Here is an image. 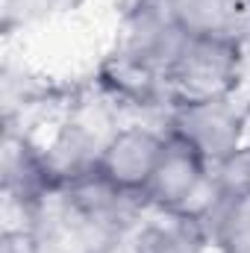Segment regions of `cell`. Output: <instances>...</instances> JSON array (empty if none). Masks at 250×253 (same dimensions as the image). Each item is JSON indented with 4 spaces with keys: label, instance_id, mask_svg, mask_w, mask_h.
Returning <instances> with one entry per match:
<instances>
[{
    "label": "cell",
    "instance_id": "7",
    "mask_svg": "<svg viewBox=\"0 0 250 253\" xmlns=\"http://www.w3.org/2000/svg\"><path fill=\"white\" fill-rule=\"evenodd\" d=\"M162 144L165 132H156L150 126H124L106 144L100 171L124 189L144 191L162 156Z\"/></svg>",
    "mask_w": 250,
    "mask_h": 253
},
{
    "label": "cell",
    "instance_id": "4",
    "mask_svg": "<svg viewBox=\"0 0 250 253\" xmlns=\"http://www.w3.org/2000/svg\"><path fill=\"white\" fill-rule=\"evenodd\" d=\"M97 85L118 109H165V112H171L165 71L141 59L138 53L126 50L124 44H118L103 59L100 71H97Z\"/></svg>",
    "mask_w": 250,
    "mask_h": 253
},
{
    "label": "cell",
    "instance_id": "11",
    "mask_svg": "<svg viewBox=\"0 0 250 253\" xmlns=\"http://www.w3.org/2000/svg\"><path fill=\"white\" fill-rule=\"evenodd\" d=\"M83 0H3V33H12L15 27L36 24L44 18H53L59 12L77 9Z\"/></svg>",
    "mask_w": 250,
    "mask_h": 253
},
{
    "label": "cell",
    "instance_id": "12",
    "mask_svg": "<svg viewBox=\"0 0 250 253\" xmlns=\"http://www.w3.org/2000/svg\"><path fill=\"white\" fill-rule=\"evenodd\" d=\"M212 174L227 194H250V144H242L239 150L215 162Z\"/></svg>",
    "mask_w": 250,
    "mask_h": 253
},
{
    "label": "cell",
    "instance_id": "9",
    "mask_svg": "<svg viewBox=\"0 0 250 253\" xmlns=\"http://www.w3.org/2000/svg\"><path fill=\"white\" fill-rule=\"evenodd\" d=\"M135 253H203L209 233L200 221L174 209H153L129 236Z\"/></svg>",
    "mask_w": 250,
    "mask_h": 253
},
{
    "label": "cell",
    "instance_id": "3",
    "mask_svg": "<svg viewBox=\"0 0 250 253\" xmlns=\"http://www.w3.org/2000/svg\"><path fill=\"white\" fill-rule=\"evenodd\" d=\"M248 109L250 106H239L233 97L186 103L168 112L165 129L183 135L209 165H215L245 144Z\"/></svg>",
    "mask_w": 250,
    "mask_h": 253
},
{
    "label": "cell",
    "instance_id": "13",
    "mask_svg": "<svg viewBox=\"0 0 250 253\" xmlns=\"http://www.w3.org/2000/svg\"><path fill=\"white\" fill-rule=\"evenodd\" d=\"M88 253H135V251H132L129 239H109V242H100L97 248H91Z\"/></svg>",
    "mask_w": 250,
    "mask_h": 253
},
{
    "label": "cell",
    "instance_id": "6",
    "mask_svg": "<svg viewBox=\"0 0 250 253\" xmlns=\"http://www.w3.org/2000/svg\"><path fill=\"white\" fill-rule=\"evenodd\" d=\"M206 174H209V162L183 135L165 129L162 156L156 162V171H153L144 194H147L153 209H177L188 194L200 186V180Z\"/></svg>",
    "mask_w": 250,
    "mask_h": 253
},
{
    "label": "cell",
    "instance_id": "8",
    "mask_svg": "<svg viewBox=\"0 0 250 253\" xmlns=\"http://www.w3.org/2000/svg\"><path fill=\"white\" fill-rule=\"evenodd\" d=\"M188 36L250 47V0H162Z\"/></svg>",
    "mask_w": 250,
    "mask_h": 253
},
{
    "label": "cell",
    "instance_id": "1",
    "mask_svg": "<svg viewBox=\"0 0 250 253\" xmlns=\"http://www.w3.org/2000/svg\"><path fill=\"white\" fill-rule=\"evenodd\" d=\"M242 50L233 42L188 36L165 71V88L171 109L186 103H203L233 97L242 77Z\"/></svg>",
    "mask_w": 250,
    "mask_h": 253
},
{
    "label": "cell",
    "instance_id": "5",
    "mask_svg": "<svg viewBox=\"0 0 250 253\" xmlns=\"http://www.w3.org/2000/svg\"><path fill=\"white\" fill-rule=\"evenodd\" d=\"M59 189L50 165L44 159V150H39L27 135L6 129L3 132V194L9 203H15L24 218Z\"/></svg>",
    "mask_w": 250,
    "mask_h": 253
},
{
    "label": "cell",
    "instance_id": "10",
    "mask_svg": "<svg viewBox=\"0 0 250 253\" xmlns=\"http://www.w3.org/2000/svg\"><path fill=\"white\" fill-rule=\"evenodd\" d=\"M209 242L221 253H250V194H230L209 227Z\"/></svg>",
    "mask_w": 250,
    "mask_h": 253
},
{
    "label": "cell",
    "instance_id": "2",
    "mask_svg": "<svg viewBox=\"0 0 250 253\" xmlns=\"http://www.w3.org/2000/svg\"><path fill=\"white\" fill-rule=\"evenodd\" d=\"M59 191L103 239H126L129 233H135L144 212L153 209L144 191L112 183L100 168L62 186Z\"/></svg>",
    "mask_w": 250,
    "mask_h": 253
},
{
    "label": "cell",
    "instance_id": "14",
    "mask_svg": "<svg viewBox=\"0 0 250 253\" xmlns=\"http://www.w3.org/2000/svg\"><path fill=\"white\" fill-rule=\"evenodd\" d=\"M245 144H250V109H248V126H245Z\"/></svg>",
    "mask_w": 250,
    "mask_h": 253
}]
</instances>
